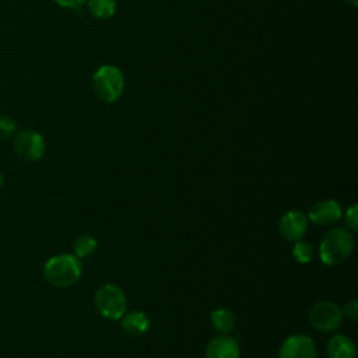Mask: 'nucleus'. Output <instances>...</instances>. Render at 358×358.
I'll return each mask as SVG.
<instances>
[{
	"label": "nucleus",
	"instance_id": "obj_1",
	"mask_svg": "<svg viewBox=\"0 0 358 358\" xmlns=\"http://www.w3.org/2000/svg\"><path fill=\"white\" fill-rule=\"evenodd\" d=\"M352 250V234L343 227H334L323 235L319 245V257L326 266H340L351 256Z\"/></svg>",
	"mask_w": 358,
	"mask_h": 358
},
{
	"label": "nucleus",
	"instance_id": "obj_6",
	"mask_svg": "<svg viewBox=\"0 0 358 358\" xmlns=\"http://www.w3.org/2000/svg\"><path fill=\"white\" fill-rule=\"evenodd\" d=\"M13 147L21 159L29 162L41 159L46 148L42 134L31 129H24L15 133Z\"/></svg>",
	"mask_w": 358,
	"mask_h": 358
},
{
	"label": "nucleus",
	"instance_id": "obj_16",
	"mask_svg": "<svg viewBox=\"0 0 358 358\" xmlns=\"http://www.w3.org/2000/svg\"><path fill=\"white\" fill-rule=\"evenodd\" d=\"M292 257L299 264H306L313 257V246L306 241H296L292 246Z\"/></svg>",
	"mask_w": 358,
	"mask_h": 358
},
{
	"label": "nucleus",
	"instance_id": "obj_7",
	"mask_svg": "<svg viewBox=\"0 0 358 358\" xmlns=\"http://www.w3.org/2000/svg\"><path fill=\"white\" fill-rule=\"evenodd\" d=\"M278 358H316V344L306 334L288 336L278 350Z\"/></svg>",
	"mask_w": 358,
	"mask_h": 358
},
{
	"label": "nucleus",
	"instance_id": "obj_21",
	"mask_svg": "<svg viewBox=\"0 0 358 358\" xmlns=\"http://www.w3.org/2000/svg\"><path fill=\"white\" fill-rule=\"evenodd\" d=\"M3 183H4V176H3V173H1V171H0V189L3 187Z\"/></svg>",
	"mask_w": 358,
	"mask_h": 358
},
{
	"label": "nucleus",
	"instance_id": "obj_4",
	"mask_svg": "<svg viewBox=\"0 0 358 358\" xmlns=\"http://www.w3.org/2000/svg\"><path fill=\"white\" fill-rule=\"evenodd\" d=\"M92 87L101 101L115 102L123 92L124 78L117 67L105 64L94 73Z\"/></svg>",
	"mask_w": 358,
	"mask_h": 358
},
{
	"label": "nucleus",
	"instance_id": "obj_20",
	"mask_svg": "<svg viewBox=\"0 0 358 358\" xmlns=\"http://www.w3.org/2000/svg\"><path fill=\"white\" fill-rule=\"evenodd\" d=\"M59 6L66 8H80L83 4L87 3V0H55Z\"/></svg>",
	"mask_w": 358,
	"mask_h": 358
},
{
	"label": "nucleus",
	"instance_id": "obj_8",
	"mask_svg": "<svg viewBox=\"0 0 358 358\" xmlns=\"http://www.w3.org/2000/svg\"><path fill=\"white\" fill-rule=\"evenodd\" d=\"M341 217H343L341 204L331 199L316 201L315 204L310 206L308 215H306L308 221H310L312 224L319 225V227L333 225L337 221H340Z\"/></svg>",
	"mask_w": 358,
	"mask_h": 358
},
{
	"label": "nucleus",
	"instance_id": "obj_10",
	"mask_svg": "<svg viewBox=\"0 0 358 358\" xmlns=\"http://www.w3.org/2000/svg\"><path fill=\"white\" fill-rule=\"evenodd\" d=\"M241 348L236 338L220 334L206 345V358H239Z\"/></svg>",
	"mask_w": 358,
	"mask_h": 358
},
{
	"label": "nucleus",
	"instance_id": "obj_13",
	"mask_svg": "<svg viewBox=\"0 0 358 358\" xmlns=\"http://www.w3.org/2000/svg\"><path fill=\"white\" fill-rule=\"evenodd\" d=\"M210 322L214 330L220 334H229L236 324V319L232 310L227 308H218L211 312Z\"/></svg>",
	"mask_w": 358,
	"mask_h": 358
},
{
	"label": "nucleus",
	"instance_id": "obj_19",
	"mask_svg": "<svg viewBox=\"0 0 358 358\" xmlns=\"http://www.w3.org/2000/svg\"><path fill=\"white\" fill-rule=\"evenodd\" d=\"M343 312V316H347L350 320L355 322L357 317H358V302L357 301H350L344 305V308L341 309Z\"/></svg>",
	"mask_w": 358,
	"mask_h": 358
},
{
	"label": "nucleus",
	"instance_id": "obj_17",
	"mask_svg": "<svg viewBox=\"0 0 358 358\" xmlns=\"http://www.w3.org/2000/svg\"><path fill=\"white\" fill-rule=\"evenodd\" d=\"M17 133V123L13 117L1 115L0 116V140L11 138Z\"/></svg>",
	"mask_w": 358,
	"mask_h": 358
},
{
	"label": "nucleus",
	"instance_id": "obj_18",
	"mask_svg": "<svg viewBox=\"0 0 358 358\" xmlns=\"http://www.w3.org/2000/svg\"><path fill=\"white\" fill-rule=\"evenodd\" d=\"M344 222L350 232H355L358 229V206L352 204L344 214Z\"/></svg>",
	"mask_w": 358,
	"mask_h": 358
},
{
	"label": "nucleus",
	"instance_id": "obj_2",
	"mask_svg": "<svg viewBox=\"0 0 358 358\" xmlns=\"http://www.w3.org/2000/svg\"><path fill=\"white\" fill-rule=\"evenodd\" d=\"M83 274V266L80 259L74 255L63 253L46 260L43 266L45 280L56 288L73 287Z\"/></svg>",
	"mask_w": 358,
	"mask_h": 358
},
{
	"label": "nucleus",
	"instance_id": "obj_5",
	"mask_svg": "<svg viewBox=\"0 0 358 358\" xmlns=\"http://www.w3.org/2000/svg\"><path fill=\"white\" fill-rule=\"evenodd\" d=\"M308 320L315 330L320 333H333L343 323V312L334 302L320 301L310 308Z\"/></svg>",
	"mask_w": 358,
	"mask_h": 358
},
{
	"label": "nucleus",
	"instance_id": "obj_15",
	"mask_svg": "<svg viewBox=\"0 0 358 358\" xmlns=\"http://www.w3.org/2000/svg\"><path fill=\"white\" fill-rule=\"evenodd\" d=\"M90 13L98 20H106L115 14L116 4L115 0H90Z\"/></svg>",
	"mask_w": 358,
	"mask_h": 358
},
{
	"label": "nucleus",
	"instance_id": "obj_9",
	"mask_svg": "<svg viewBox=\"0 0 358 358\" xmlns=\"http://www.w3.org/2000/svg\"><path fill=\"white\" fill-rule=\"evenodd\" d=\"M308 229L306 214L301 210L287 211L278 222L280 235L288 242H296L303 238Z\"/></svg>",
	"mask_w": 358,
	"mask_h": 358
},
{
	"label": "nucleus",
	"instance_id": "obj_11",
	"mask_svg": "<svg viewBox=\"0 0 358 358\" xmlns=\"http://www.w3.org/2000/svg\"><path fill=\"white\" fill-rule=\"evenodd\" d=\"M119 320L122 330L133 337L145 334L151 324L148 315L143 310H131L129 313H124Z\"/></svg>",
	"mask_w": 358,
	"mask_h": 358
},
{
	"label": "nucleus",
	"instance_id": "obj_14",
	"mask_svg": "<svg viewBox=\"0 0 358 358\" xmlns=\"http://www.w3.org/2000/svg\"><path fill=\"white\" fill-rule=\"evenodd\" d=\"M98 248L96 239L91 234H81L74 239L73 243V252L74 256L78 259H85L90 257L91 255L95 253Z\"/></svg>",
	"mask_w": 358,
	"mask_h": 358
},
{
	"label": "nucleus",
	"instance_id": "obj_3",
	"mask_svg": "<svg viewBox=\"0 0 358 358\" xmlns=\"http://www.w3.org/2000/svg\"><path fill=\"white\" fill-rule=\"evenodd\" d=\"M96 312L109 320H119L127 309V296L124 291L113 282L99 287L94 295Z\"/></svg>",
	"mask_w": 358,
	"mask_h": 358
},
{
	"label": "nucleus",
	"instance_id": "obj_12",
	"mask_svg": "<svg viewBox=\"0 0 358 358\" xmlns=\"http://www.w3.org/2000/svg\"><path fill=\"white\" fill-rule=\"evenodd\" d=\"M326 352L330 358H355L357 347L350 337L344 334H334L326 344Z\"/></svg>",
	"mask_w": 358,
	"mask_h": 358
},
{
	"label": "nucleus",
	"instance_id": "obj_22",
	"mask_svg": "<svg viewBox=\"0 0 358 358\" xmlns=\"http://www.w3.org/2000/svg\"><path fill=\"white\" fill-rule=\"evenodd\" d=\"M345 1H348V3H351L352 6H355L357 4V0H345Z\"/></svg>",
	"mask_w": 358,
	"mask_h": 358
}]
</instances>
